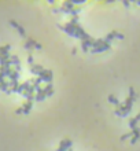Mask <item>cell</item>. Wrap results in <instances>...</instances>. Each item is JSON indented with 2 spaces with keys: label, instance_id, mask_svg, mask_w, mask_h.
<instances>
[{
  "label": "cell",
  "instance_id": "obj_1",
  "mask_svg": "<svg viewBox=\"0 0 140 151\" xmlns=\"http://www.w3.org/2000/svg\"><path fill=\"white\" fill-rule=\"evenodd\" d=\"M10 24H11V26H14V28H15V29H17V30L19 32V34L25 36V30H24V28H22V26L18 25V24H17L15 21H10Z\"/></svg>",
  "mask_w": 140,
  "mask_h": 151
},
{
  "label": "cell",
  "instance_id": "obj_2",
  "mask_svg": "<svg viewBox=\"0 0 140 151\" xmlns=\"http://www.w3.org/2000/svg\"><path fill=\"white\" fill-rule=\"evenodd\" d=\"M8 50H10V44H4L0 47V54H8Z\"/></svg>",
  "mask_w": 140,
  "mask_h": 151
}]
</instances>
